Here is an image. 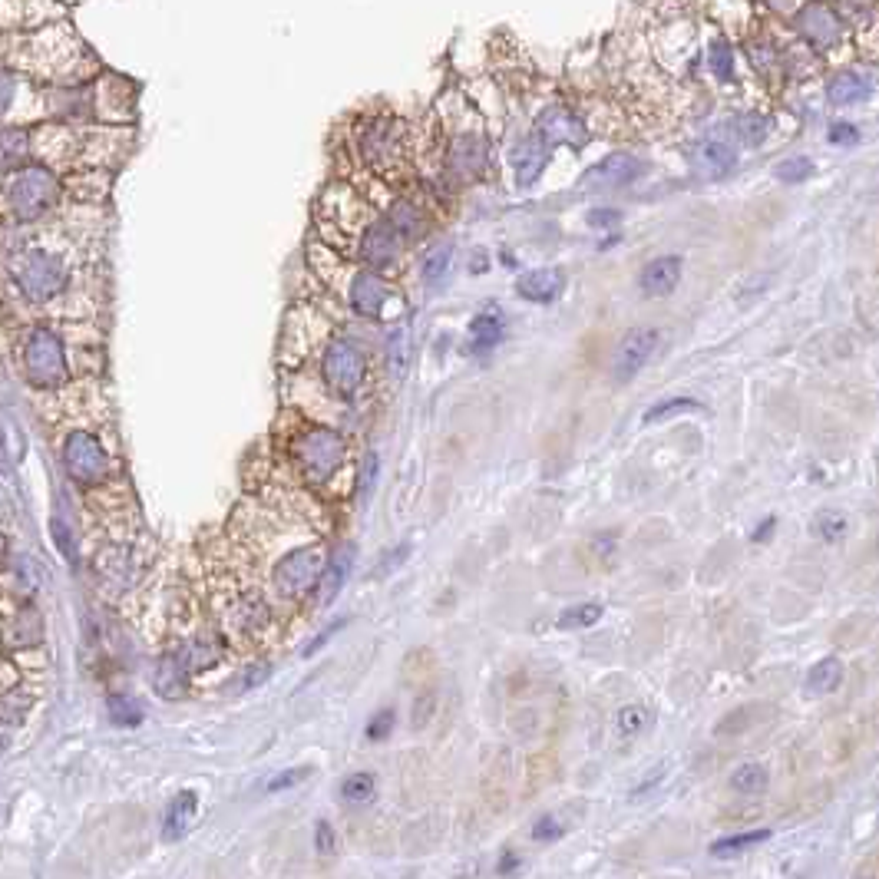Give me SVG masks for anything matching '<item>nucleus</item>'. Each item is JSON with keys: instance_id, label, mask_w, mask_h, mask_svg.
<instances>
[{"instance_id": "obj_36", "label": "nucleus", "mask_w": 879, "mask_h": 879, "mask_svg": "<svg viewBox=\"0 0 879 879\" xmlns=\"http://www.w3.org/2000/svg\"><path fill=\"white\" fill-rule=\"evenodd\" d=\"M599 618H602L599 602H582V605H572V609L562 612L559 625L562 628H592V625H599Z\"/></svg>"}, {"instance_id": "obj_45", "label": "nucleus", "mask_w": 879, "mask_h": 879, "mask_svg": "<svg viewBox=\"0 0 879 879\" xmlns=\"http://www.w3.org/2000/svg\"><path fill=\"white\" fill-rule=\"evenodd\" d=\"M17 100V80L10 73H0V116H4Z\"/></svg>"}, {"instance_id": "obj_50", "label": "nucleus", "mask_w": 879, "mask_h": 879, "mask_svg": "<svg viewBox=\"0 0 879 879\" xmlns=\"http://www.w3.org/2000/svg\"><path fill=\"white\" fill-rule=\"evenodd\" d=\"M433 708H437V701H433V694H420V701H417V711H414V724H417V727H423V724H427V718L433 714Z\"/></svg>"}, {"instance_id": "obj_23", "label": "nucleus", "mask_w": 879, "mask_h": 879, "mask_svg": "<svg viewBox=\"0 0 879 879\" xmlns=\"http://www.w3.org/2000/svg\"><path fill=\"white\" fill-rule=\"evenodd\" d=\"M351 562H354V549L351 546L338 549L328 562H324V572H321V605H331L334 599H338V592H341V585L347 579V572H351Z\"/></svg>"}, {"instance_id": "obj_27", "label": "nucleus", "mask_w": 879, "mask_h": 879, "mask_svg": "<svg viewBox=\"0 0 879 879\" xmlns=\"http://www.w3.org/2000/svg\"><path fill=\"white\" fill-rule=\"evenodd\" d=\"M747 63H751L754 73H761V77H774L784 57H780V50L770 40H751L747 43Z\"/></svg>"}, {"instance_id": "obj_17", "label": "nucleus", "mask_w": 879, "mask_h": 879, "mask_svg": "<svg viewBox=\"0 0 879 879\" xmlns=\"http://www.w3.org/2000/svg\"><path fill=\"white\" fill-rule=\"evenodd\" d=\"M681 281V258L678 255H661L655 262H648L642 268V278H638V288L645 291L648 298H665L678 288Z\"/></svg>"}, {"instance_id": "obj_53", "label": "nucleus", "mask_w": 879, "mask_h": 879, "mask_svg": "<svg viewBox=\"0 0 879 879\" xmlns=\"http://www.w3.org/2000/svg\"><path fill=\"white\" fill-rule=\"evenodd\" d=\"M509 870H516V856H513V853H506L503 866H499V873H509Z\"/></svg>"}, {"instance_id": "obj_38", "label": "nucleus", "mask_w": 879, "mask_h": 879, "mask_svg": "<svg viewBox=\"0 0 879 879\" xmlns=\"http://www.w3.org/2000/svg\"><path fill=\"white\" fill-rule=\"evenodd\" d=\"M27 153V136L17 133V129H7V133H0V169L14 166V162H20V156Z\"/></svg>"}, {"instance_id": "obj_54", "label": "nucleus", "mask_w": 879, "mask_h": 879, "mask_svg": "<svg viewBox=\"0 0 879 879\" xmlns=\"http://www.w3.org/2000/svg\"><path fill=\"white\" fill-rule=\"evenodd\" d=\"M7 741H10V737H7V731H4V734H0V754H4V747H7Z\"/></svg>"}, {"instance_id": "obj_37", "label": "nucleus", "mask_w": 879, "mask_h": 879, "mask_svg": "<svg viewBox=\"0 0 879 879\" xmlns=\"http://www.w3.org/2000/svg\"><path fill=\"white\" fill-rule=\"evenodd\" d=\"M701 404L691 397H675V400H661V404H655L648 410V414L642 417V423H658L665 417H678V414H688V410H698Z\"/></svg>"}, {"instance_id": "obj_32", "label": "nucleus", "mask_w": 879, "mask_h": 879, "mask_svg": "<svg viewBox=\"0 0 879 879\" xmlns=\"http://www.w3.org/2000/svg\"><path fill=\"white\" fill-rule=\"evenodd\" d=\"M387 222L394 225L400 238H417L420 229H423V215L414 202H397L394 209H390Z\"/></svg>"}, {"instance_id": "obj_6", "label": "nucleus", "mask_w": 879, "mask_h": 879, "mask_svg": "<svg viewBox=\"0 0 879 879\" xmlns=\"http://www.w3.org/2000/svg\"><path fill=\"white\" fill-rule=\"evenodd\" d=\"M17 285L30 301H50L53 295H60L63 285H67V268L57 255L43 252H27L17 265Z\"/></svg>"}, {"instance_id": "obj_49", "label": "nucleus", "mask_w": 879, "mask_h": 879, "mask_svg": "<svg viewBox=\"0 0 879 879\" xmlns=\"http://www.w3.org/2000/svg\"><path fill=\"white\" fill-rule=\"evenodd\" d=\"M305 774H308V770H285V774H278V777L268 784V794H278V790L301 784V780H305Z\"/></svg>"}, {"instance_id": "obj_20", "label": "nucleus", "mask_w": 879, "mask_h": 879, "mask_svg": "<svg viewBox=\"0 0 879 879\" xmlns=\"http://www.w3.org/2000/svg\"><path fill=\"white\" fill-rule=\"evenodd\" d=\"M195 813H199V797H195L192 790H182V794L172 797L166 817H162V840L176 843L186 837L195 823Z\"/></svg>"}, {"instance_id": "obj_19", "label": "nucleus", "mask_w": 879, "mask_h": 879, "mask_svg": "<svg viewBox=\"0 0 879 879\" xmlns=\"http://www.w3.org/2000/svg\"><path fill=\"white\" fill-rule=\"evenodd\" d=\"M562 285H566V278H562L559 268H533V271H526V275L519 278L516 291L526 301H533V305H549V301L559 298Z\"/></svg>"}, {"instance_id": "obj_34", "label": "nucleus", "mask_w": 879, "mask_h": 879, "mask_svg": "<svg viewBox=\"0 0 879 879\" xmlns=\"http://www.w3.org/2000/svg\"><path fill=\"white\" fill-rule=\"evenodd\" d=\"M374 790H377V784H374V774H367V770H361V774H351V777H344V784H341V800L344 803H367L374 797Z\"/></svg>"}, {"instance_id": "obj_46", "label": "nucleus", "mask_w": 879, "mask_h": 879, "mask_svg": "<svg viewBox=\"0 0 879 879\" xmlns=\"http://www.w3.org/2000/svg\"><path fill=\"white\" fill-rule=\"evenodd\" d=\"M314 846H318V853L321 856H331L334 853V830H331V823H318V827H314Z\"/></svg>"}, {"instance_id": "obj_55", "label": "nucleus", "mask_w": 879, "mask_h": 879, "mask_svg": "<svg viewBox=\"0 0 879 879\" xmlns=\"http://www.w3.org/2000/svg\"><path fill=\"white\" fill-rule=\"evenodd\" d=\"M0 513H4V499H0Z\"/></svg>"}, {"instance_id": "obj_15", "label": "nucleus", "mask_w": 879, "mask_h": 879, "mask_svg": "<svg viewBox=\"0 0 879 879\" xmlns=\"http://www.w3.org/2000/svg\"><path fill=\"white\" fill-rule=\"evenodd\" d=\"M390 301L387 281L377 271H357L351 281V308L364 318H381Z\"/></svg>"}, {"instance_id": "obj_40", "label": "nucleus", "mask_w": 879, "mask_h": 879, "mask_svg": "<svg viewBox=\"0 0 879 879\" xmlns=\"http://www.w3.org/2000/svg\"><path fill=\"white\" fill-rule=\"evenodd\" d=\"M813 176V162L807 156H794V159H784L777 166V179L787 182V186H797V182L810 179Z\"/></svg>"}, {"instance_id": "obj_10", "label": "nucleus", "mask_w": 879, "mask_h": 879, "mask_svg": "<svg viewBox=\"0 0 879 879\" xmlns=\"http://www.w3.org/2000/svg\"><path fill=\"white\" fill-rule=\"evenodd\" d=\"M490 169V139L483 133H460L447 149V172L457 182H476Z\"/></svg>"}, {"instance_id": "obj_26", "label": "nucleus", "mask_w": 879, "mask_h": 879, "mask_svg": "<svg viewBox=\"0 0 879 879\" xmlns=\"http://www.w3.org/2000/svg\"><path fill=\"white\" fill-rule=\"evenodd\" d=\"M770 840V830H754V833H731V837H724L718 843H711V856L714 860H731V856H741L744 850H751V846Z\"/></svg>"}, {"instance_id": "obj_3", "label": "nucleus", "mask_w": 879, "mask_h": 879, "mask_svg": "<svg viewBox=\"0 0 879 879\" xmlns=\"http://www.w3.org/2000/svg\"><path fill=\"white\" fill-rule=\"evenodd\" d=\"M321 371H324V381H328V387L334 390V394H338V397H354L357 387L364 384V374H367L364 347L354 344L351 338H334L328 344V351H324Z\"/></svg>"}, {"instance_id": "obj_33", "label": "nucleus", "mask_w": 879, "mask_h": 879, "mask_svg": "<svg viewBox=\"0 0 879 879\" xmlns=\"http://www.w3.org/2000/svg\"><path fill=\"white\" fill-rule=\"evenodd\" d=\"M708 67H711V73L721 83H731L734 80V47H731V40L714 37L711 50H708Z\"/></svg>"}, {"instance_id": "obj_5", "label": "nucleus", "mask_w": 879, "mask_h": 879, "mask_svg": "<svg viewBox=\"0 0 879 879\" xmlns=\"http://www.w3.org/2000/svg\"><path fill=\"white\" fill-rule=\"evenodd\" d=\"M794 27H797V34L807 40L817 53L840 50L843 40H846L843 17L827 4V0H810V4H803L794 14Z\"/></svg>"}, {"instance_id": "obj_11", "label": "nucleus", "mask_w": 879, "mask_h": 879, "mask_svg": "<svg viewBox=\"0 0 879 879\" xmlns=\"http://www.w3.org/2000/svg\"><path fill=\"white\" fill-rule=\"evenodd\" d=\"M536 136L546 146H585L589 143V126L582 116H575L569 106H546L536 119Z\"/></svg>"}, {"instance_id": "obj_31", "label": "nucleus", "mask_w": 879, "mask_h": 879, "mask_svg": "<svg viewBox=\"0 0 879 879\" xmlns=\"http://www.w3.org/2000/svg\"><path fill=\"white\" fill-rule=\"evenodd\" d=\"M651 721H655V714H651L648 708H642V704H628V708L615 714V731H618V737H635V734L648 731Z\"/></svg>"}, {"instance_id": "obj_25", "label": "nucleus", "mask_w": 879, "mask_h": 879, "mask_svg": "<svg viewBox=\"0 0 879 879\" xmlns=\"http://www.w3.org/2000/svg\"><path fill=\"white\" fill-rule=\"evenodd\" d=\"M453 268V245L443 242V245H433L427 255H423V281L427 285H440V281H447Z\"/></svg>"}, {"instance_id": "obj_13", "label": "nucleus", "mask_w": 879, "mask_h": 879, "mask_svg": "<svg viewBox=\"0 0 879 879\" xmlns=\"http://www.w3.org/2000/svg\"><path fill=\"white\" fill-rule=\"evenodd\" d=\"M655 347H658V331L655 328H635V331H628L625 341L618 344V351H615V367H612L615 381L618 384L632 381V377L648 364V357L655 354Z\"/></svg>"}, {"instance_id": "obj_41", "label": "nucleus", "mask_w": 879, "mask_h": 879, "mask_svg": "<svg viewBox=\"0 0 879 879\" xmlns=\"http://www.w3.org/2000/svg\"><path fill=\"white\" fill-rule=\"evenodd\" d=\"M817 536L823 542H840L846 536V516L843 513H823L817 519Z\"/></svg>"}, {"instance_id": "obj_52", "label": "nucleus", "mask_w": 879, "mask_h": 879, "mask_svg": "<svg viewBox=\"0 0 879 879\" xmlns=\"http://www.w3.org/2000/svg\"><path fill=\"white\" fill-rule=\"evenodd\" d=\"M774 523H777V519H767V523H764V526H761V529H757V533H754V539H757V542H764V536L770 533V529H774Z\"/></svg>"}, {"instance_id": "obj_39", "label": "nucleus", "mask_w": 879, "mask_h": 879, "mask_svg": "<svg viewBox=\"0 0 879 879\" xmlns=\"http://www.w3.org/2000/svg\"><path fill=\"white\" fill-rule=\"evenodd\" d=\"M50 533H53V539H57V549L63 552V556H67L70 562H77V533H73V526L67 523V516L63 513L53 516Z\"/></svg>"}, {"instance_id": "obj_9", "label": "nucleus", "mask_w": 879, "mask_h": 879, "mask_svg": "<svg viewBox=\"0 0 879 879\" xmlns=\"http://www.w3.org/2000/svg\"><path fill=\"white\" fill-rule=\"evenodd\" d=\"M404 139H407V133L397 119L384 116V119L367 123L361 133V153L367 159V166L390 172L400 162V156H404Z\"/></svg>"}, {"instance_id": "obj_14", "label": "nucleus", "mask_w": 879, "mask_h": 879, "mask_svg": "<svg viewBox=\"0 0 879 879\" xmlns=\"http://www.w3.org/2000/svg\"><path fill=\"white\" fill-rule=\"evenodd\" d=\"M400 242H404V238L397 235L394 225H390L387 219H377V222L367 225V232L361 238V258L371 268H387V265L397 262Z\"/></svg>"}, {"instance_id": "obj_28", "label": "nucleus", "mask_w": 879, "mask_h": 879, "mask_svg": "<svg viewBox=\"0 0 879 879\" xmlns=\"http://www.w3.org/2000/svg\"><path fill=\"white\" fill-rule=\"evenodd\" d=\"M731 787L737 790V794H744V797H757V794H764V790L770 787V777H767V770L761 764H741L731 774Z\"/></svg>"}, {"instance_id": "obj_16", "label": "nucleus", "mask_w": 879, "mask_h": 879, "mask_svg": "<svg viewBox=\"0 0 879 879\" xmlns=\"http://www.w3.org/2000/svg\"><path fill=\"white\" fill-rule=\"evenodd\" d=\"M691 166L694 172H701V176L721 179L737 166V149L731 143H724V139H704L691 153Z\"/></svg>"}, {"instance_id": "obj_29", "label": "nucleus", "mask_w": 879, "mask_h": 879, "mask_svg": "<svg viewBox=\"0 0 879 879\" xmlns=\"http://www.w3.org/2000/svg\"><path fill=\"white\" fill-rule=\"evenodd\" d=\"M731 133L741 139L744 146H761L764 139L770 136V119L761 116V113H744V116H737L731 123Z\"/></svg>"}, {"instance_id": "obj_18", "label": "nucleus", "mask_w": 879, "mask_h": 879, "mask_svg": "<svg viewBox=\"0 0 879 879\" xmlns=\"http://www.w3.org/2000/svg\"><path fill=\"white\" fill-rule=\"evenodd\" d=\"M870 96H873L870 73L840 70V73H833V77L827 80V100L833 106H856V103L870 100Z\"/></svg>"}, {"instance_id": "obj_24", "label": "nucleus", "mask_w": 879, "mask_h": 879, "mask_svg": "<svg viewBox=\"0 0 879 879\" xmlns=\"http://www.w3.org/2000/svg\"><path fill=\"white\" fill-rule=\"evenodd\" d=\"M843 685V665L837 658H820L817 665H813L807 671V681H803V688H807V694H830L837 691Z\"/></svg>"}, {"instance_id": "obj_2", "label": "nucleus", "mask_w": 879, "mask_h": 879, "mask_svg": "<svg viewBox=\"0 0 879 879\" xmlns=\"http://www.w3.org/2000/svg\"><path fill=\"white\" fill-rule=\"evenodd\" d=\"M53 199H57V179H53L50 169L27 166L10 179L7 202H10V209H14L17 219H24V222L40 219V215H47L53 209Z\"/></svg>"}, {"instance_id": "obj_51", "label": "nucleus", "mask_w": 879, "mask_h": 879, "mask_svg": "<svg viewBox=\"0 0 879 879\" xmlns=\"http://www.w3.org/2000/svg\"><path fill=\"white\" fill-rule=\"evenodd\" d=\"M338 628H344V618H338V622H334V628H328V632H321L318 638H314V642L308 645V651H305V655H311V651H318V648H321V645H324V642H328V638H331V632H338Z\"/></svg>"}, {"instance_id": "obj_30", "label": "nucleus", "mask_w": 879, "mask_h": 879, "mask_svg": "<svg viewBox=\"0 0 879 879\" xmlns=\"http://www.w3.org/2000/svg\"><path fill=\"white\" fill-rule=\"evenodd\" d=\"M156 688L166 698H179L182 688H186V665L179 658H162L156 671Z\"/></svg>"}, {"instance_id": "obj_22", "label": "nucleus", "mask_w": 879, "mask_h": 879, "mask_svg": "<svg viewBox=\"0 0 879 879\" xmlns=\"http://www.w3.org/2000/svg\"><path fill=\"white\" fill-rule=\"evenodd\" d=\"M503 334H506L503 314H499V308H486L483 314H476L473 318L466 347H470V354H490L493 347L503 341Z\"/></svg>"}, {"instance_id": "obj_1", "label": "nucleus", "mask_w": 879, "mask_h": 879, "mask_svg": "<svg viewBox=\"0 0 879 879\" xmlns=\"http://www.w3.org/2000/svg\"><path fill=\"white\" fill-rule=\"evenodd\" d=\"M344 453H347L344 437L328 427H314L295 440V460L301 466V476H305L311 486L328 483L331 476L341 470Z\"/></svg>"}, {"instance_id": "obj_44", "label": "nucleus", "mask_w": 879, "mask_h": 879, "mask_svg": "<svg viewBox=\"0 0 879 879\" xmlns=\"http://www.w3.org/2000/svg\"><path fill=\"white\" fill-rule=\"evenodd\" d=\"M374 483H377V457H374V453H367L364 463H361V496L364 499L371 496Z\"/></svg>"}, {"instance_id": "obj_35", "label": "nucleus", "mask_w": 879, "mask_h": 879, "mask_svg": "<svg viewBox=\"0 0 879 879\" xmlns=\"http://www.w3.org/2000/svg\"><path fill=\"white\" fill-rule=\"evenodd\" d=\"M106 711H110V721L119 727H136L143 721V708H139L133 698H126V694H113V698L106 701Z\"/></svg>"}, {"instance_id": "obj_21", "label": "nucleus", "mask_w": 879, "mask_h": 879, "mask_svg": "<svg viewBox=\"0 0 879 879\" xmlns=\"http://www.w3.org/2000/svg\"><path fill=\"white\" fill-rule=\"evenodd\" d=\"M546 159H549V146L542 143L536 133L523 139V143L516 146V156H513L519 186H533V182L542 176V169H546Z\"/></svg>"}, {"instance_id": "obj_4", "label": "nucleus", "mask_w": 879, "mask_h": 879, "mask_svg": "<svg viewBox=\"0 0 879 879\" xmlns=\"http://www.w3.org/2000/svg\"><path fill=\"white\" fill-rule=\"evenodd\" d=\"M24 374L34 387H57L67 381L63 344L50 328H40L30 334V341L24 347Z\"/></svg>"}, {"instance_id": "obj_7", "label": "nucleus", "mask_w": 879, "mask_h": 879, "mask_svg": "<svg viewBox=\"0 0 879 879\" xmlns=\"http://www.w3.org/2000/svg\"><path fill=\"white\" fill-rule=\"evenodd\" d=\"M324 562H328V552L324 546H308V549H295L291 556H285L275 569V589L288 599L295 595H305L314 582L321 579Z\"/></svg>"}, {"instance_id": "obj_47", "label": "nucleus", "mask_w": 879, "mask_h": 879, "mask_svg": "<svg viewBox=\"0 0 879 879\" xmlns=\"http://www.w3.org/2000/svg\"><path fill=\"white\" fill-rule=\"evenodd\" d=\"M622 222V212L615 209H592L589 212V225L592 229H612V225Z\"/></svg>"}, {"instance_id": "obj_43", "label": "nucleus", "mask_w": 879, "mask_h": 879, "mask_svg": "<svg viewBox=\"0 0 879 879\" xmlns=\"http://www.w3.org/2000/svg\"><path fill=\"white\" fill-rule=\"evenodd\" d=\"M827 139L833 146H856V143H860V129L850 126V123H833Z\"/></svg>"}, {"instance_id": "obj_12", "label": "nucleus", "mask_w": 879, "mask_h": 879, "mask_svg": "<svg viewBox=\"0 0 879 879\" xmlns=\"http://www.w3.org/2000/svg\"><path fill=\"white\" fill-rule=\"evenodd\" d=\"M645 172V162L628 156V153H612L605 156L602 162H595V166L582 176V189H625L632 186V182Z\"/></svg>"}, {"instance_id": "obj_8", "label": "nucleus", "mask_w": 879, "mask_h": 879, "mask_svg": "<svg viewBox=\"0 0 879 879\" xmlns=\"http://www.w3.org/2000/svg\"><path fill=\"white\" fill-rule=\"evenodd\" d=\"M63 463L70 476L83 486H100L110 476V457H106L103 443L90 433H70L67 447H63Z\"/></svg>"}, {"instance_id": "obj_42", "label": "nucleus", "mask_w": 879, "mask_h": 879, "mask_svg": "<svg viewBox=\"0 0 879 879\" xmlns=\"http://www.w3.org/2000/svg\"><path fill=\"white\" fill-rule=\"evenodd\" d=\"M566 837V827H562V823L556 820V817H539L536 820V827H533V840H539V843H552V840H562Z\"/></svg>"}, {"instance_id": "obj_48", "label": "nucleus", "mask_w": 879, "mask_h": 879, "mask_svg": "<svg viewBox=\"0 0 879 879\" xmlns=\"http://www.w3.org/2000/svg\"><path fill=\"white\" fill-rule=\"evenodd\" d=\"M390 724H394V711H381V714H374L371 727H367V737H371V741H381V737H387V734H390Z\"/></svg>"}]
</instances>
